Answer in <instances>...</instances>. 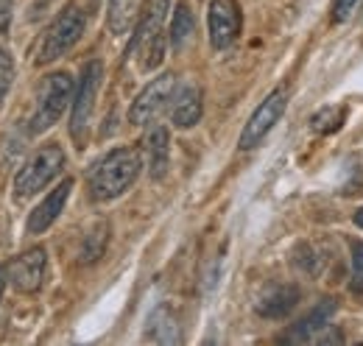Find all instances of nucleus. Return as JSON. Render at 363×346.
I'll return each mask as SVG.
<instances>
[{
  "mask_svg": "<svg viewBox=\"0 0 363 346\" xmlns=\"http://www.w3.org/2000/svg\"><path fill=\"white\" fill-rule=\"evenodd\" d=\"M6 282H9V265H0V296L6 291Z\"/></svg>",
  "mask_w": 363,
  "mask_h": 346,
  "instance_id": "nucleus-24",
  "label": "nucleus"
},
{
  "mask_svg": "<svg viewBox=\"0 0 363 346\" xmlns=\"http://www.w3.org/2000/svg\"><path fill=\"white\" fill-rule=\"evenodd\" d=\"M243 26L240 17V6L238 0H213L210 3V14H207V28H210V45L216 50H224L238 40Z\"/></svg>",
  "mask_w": 363,
  "mask_h": 346,
  "instance_id": "nucleus-9",
  "label": "nucleus"
},
{
  "mask_svg": "<svg viewBox=\"0 0 363 346\" xmlns=\"http://www.w3.org/2000/svg\"><path fill=\"white\" fill-rule=\"evenodd\" d=\"M140 165H143L140 154L129 145L109 151L101 162L92 165L90 176H87L92 201H112L121 193H126L140 176Z\"/></svg>",
  "mask_w": 363,
  "mask_h": 346,
  "instance_id": "nucleus-1",
  "label": "nucleus"
},
{
  "mask_svg": "<svg viewBox=\"0 0 363 346\" xmlns=\"http://www.w3.org/2000/svg\"><path fill=\"white\" fill-rule=\"evenodd\" d=\"M11 11H14V0H0V34H9Z\"/></svg>",
  "mask_w": 363,
  "mask_h": 346,
  "instance_id": "nucleus-23",
  "label": "nucleus"
},
{
  "mask_svg": "<svg viewBox=\"0 0 363 346\" xmlns=\"http://www.w3.org/2000/svg\"><path fill=\"white\" fill-rule=\"evenodd\" d=\"M70 95H73V79L67 73L45 76L40 82V89H37V109H34L31 123H28L31 134H43L45 129H50L62 118V112L67 109Z\"/></svg>",
  "mask_w": 363,
  "mask_h": 346,
  "instance_id": "nucleus-3",
  "label": "nucleus"
},
{
  "mask_svg": "<svg viewBox=\"0 0 363 346\" xmlns=\"http://www.w3.org/2000/svg\"><path fill=\"white\" fill-rule=\"evenodd\" d=\"M101 79H104L101 62H90V65L82 70V79H79V86H76L73 118H70V137H73L79 145H84V140H87V126H90L92 106H95V95H98Z\"/></svg>",
  "mask_w": 363,
  "mask_h": 346,
  "instance_id": "nucleus-7",
  "label": "nucleus"
},
{
  "mask_svg": "<svg viewBox=\"0 0 363 346\" xmlns=\"http://www.w3.org/2000/svg\"><path fill=\"white\" fill-rule=\"evenodd\" d=\"M174 92H177V76L174 73H165V76L148 82V86L137 95L132 109H129V123L132 126H151L165 112Z\"/></svg>",
  "mask_w": 363,
  "mask_h": 346,
  "instance_id": "nucleus-6",
  "label": "nucleus"
},
{
  "mask_svg": "<svg viewBox=\"0 0 363 346\" xmlns=\"http://www.w3.org/2000/svg\"><path fill=\"white\" fill-rule=\"evenodd\" d=\"M137 9L140 0H109V28L115 34H126L137 20Z\"/></svg>",
  "mask_w": 363,
  "mask_h": 346,
  "instance_id": "nucleus-17",
  "label": "nucleus"
},
{
  "mask_svg": "<svg viewBox=\"0 0 363 346\" xmlns=\"http://www.w3.org/2000/svg\"><path fill=\"white\" fill-rule=\"evenodd\" d=\"M70 190H73V179H65L53 193H48L45 201H43V204L31 213V218H28V232H31V235H43L48 226L62 216V210H65V204H67Z\"/></svg>",
  "mask_w": 363,
  "mask_h": 346,
  "instance_id": "nucleus-11",
  "label": "nucleus"
},
{
  "mask_svg": "<svg viewBox=\"0 0 363 346\" xmlns=\"http://www.w3.org/2000/svg\"><path fill=\"white\" fill-rule=\"evenodd\" d=\"M355 6H358V0H335V3H333V20H335V23H344V20L352 14Z\"/></svg>",
  "mask_w": 363,
  "mask_h": 346,
  "instance_id": "nucleus-22",
  "label": "nucleus"
},
{
  "mask_svg": "<svg viewBox=\"0 0 363 346\" xmlns=\"http://www.w3.org/2000/svg\"><path fill=\"white\" fill-rule=\"evenodd\" d=\"M355 223H358V226L363 229V207L358 210V213H355Z\"/></svg>",
  "mask_w": 363,
  "mask_h": 346,
  "instance_id": "nucleus-25",
  "label": "nucleus"
},
{
  "mask_svg": "<svg viewBox=\"0 0 363 346\" xmlns=\"http://www.w3.org/2000/svg\"><path fill=\"white\" fill-rule=\"evenodd\" d=\"M148 341L154 344H179V333H177V318L168 307H157L148 318Z\"/></svg>",
  "mask_w": 363,
  "mask_h": 346,
  "instance_id": "nucleus-16",
  "label": "nucleus"
},
{
  "mask_svg": "<svg viewBox=\"0 0 363 346\" xmlns=\"http://www.w3.org/2000/svg\"><path fill=\"white\" fill-rule=\"evenodd\" d=\"M168 145H171L168 129L151 123L143 137V148H145V162H148V171L154 179H162L168 171Z\"/></svg>",
  "mask_w": 363,
  "mask_h": 346,
  "instance_id": "nucleus-14",
  "label": "nucleus"
},
{
  "mask_svg": "<svg viewBox=\"0 0 363 346\" xmlns=\"http://www.w3.org/2000/svg\"><path fill=\"white\" fill-rule=\"evenodd\" d=\"M333 313H335V302H333V299H324V302L318 304V307H313L282 341H285V344H308V341H313L316 333H321V330L327 327V321H330Z\"/></svg>",
  "mask_w": 363,
  "mask_h": 346,
  "instance_id": "nucleus-15",
  "label": "nucleus"
},
{
  "mask_svg": "<svg viewBox=\"0 0 363 346\" xmlns=\"http://www.w3.org/2000/svg\"><path fill=\"white\" fill-rule=\"evenodd\" d=\"M344 106H327V109H321L316 118L311 121V126L318 131V134H330V131H335L341 123H344Z\"/></svg>",
  "mask_w": 363,
  "mask_h": 346,
  "instance_id": "nucleus-19",
  "label": "nucleus"
},
{
  "mask_svg": "<svg viewBox=\"0 0 363 346\" xmlns=\"http://www.w3.org/2000/svg\"><path fill=\"white\" fill-rule=\"evenodd\" d=\"M171 121L177 129H193L201 121V89L196 84H184L171 98Z\"/></svg>",
  "mask_w": 363,
  "mask_h": 346,
  "instance_id": "nucleus-13",
  "label": "nucleus"
},
{
  "mask_svg": "<svg viewBox=\"0 0 363 346\" xmlns=\"http://www.w3.org/2000/svg\"><path fill=\"white\" fill-rule=\"evenodd\" d=\"M65 168V151L50 143V145H43L26 165L23 171L17 173L14 179V193L17 199H28L34 193H40L43 187H48V182L56 176V173Z\"/></svg>",
  "mask_w": 363,
  "mask_h": 346,
  "instance_id": "nucleus-5",
  "label": "nucleus"
},
{
  "mask_svg": "<svg viewBox=\"0 0 363 346\" xmlns=\"http://www.w3.org/2000/svg\"><path fill=\"white\" fill-rule=\"evenodd\" d=\"M11 79H14V62H11V53L6 48H0V104L11 86Z\"/></svg>",
  "mask_w": 363,
  "mask_h": 346,
  "instance_id": "nucleus-20",
  "label": "nucleus"
},
{
  "mask_svg": "<svg viewBox=\"0 0 363 346\" xmlns=\"http://www.w3.org/2000/svg\"><path fill=\"white\" fill-rule=\"evenodd\" d=\"M84 26H87V20H84V14H82L76 6L65 9V11L53 20V26L43 34V43L37 48V65H48V62L65 56L73 45L82 40Z\"/></svg>",
  "mask_w": 363,
  "mask_h": 346,
  "instance_id": "nucleus-4",
  "label": "nucleus"
},
{
  "mask_svg": "<svg viewBox=\"0 0 363 346\" xmlns=\"http://www.w3.org/2000/svg\"><path fill=\"white\" fill-rule=\"evenodd\" d=\"M45 249H31L9 265V279L20 294H37L45 279Z\"/></svg>",
  "mask_w": 363,
  "mask_h": 346,
  "instance_id": "nucleus-10",
  "label": "nucleus"
},
{
  "mask_svg": "<svg viewBox=\"0 0 363 346\" xmlns=\"http://www.w3.org/2000/svg\"><path fill=\"white\" fill-rule=\"evenodd\" d=\"M168 6L171 0H154L137 28V37L132 43V50H137V65L143 73L160 67L162 56H165V34H162V26H165V14H168Z\"/></svg>",
  "mask_w": 363,
  "mask_h": 346,
  "instance_id": "nucleus-2",
  "label": "nucleus"
},
{
  "mask_svg": "<svg viewBox=\"0 0 363 346\" xmlns=\"http://www.w3.org/2000/svg\"><path fill=\"white\" fill-rule=\"evenodd\" d=\"M285 104H288V92L285 89H274L272 95L255 109V115L249 118V123L243 126V134L238 140V148L240 151H249V148H257L263 143V137L277 126V121L282 118L285 112Z\"/></svg>",
  "mask_w": 363,
  "mask_h": 346,
  "instance_id": "nucleus-8",
  "label": "nucleus"
},
{
  "mask_svg": "<svg viewBox=\"0 0 363 346\" xmlns=\"http://www.w3.org/2000/svg\"><path fill=\"white\" fill-rule=\"evenodd\" d=\"M299 302V288L296 285H285V282H277V285H269L260 299H257V313L263 318H282L288 316Z\"/></svg>",
  "mask_w": 363,
  "mask_h": 346,
  "instance_id": "nucleus-12",
  "label": "nucleus"
},
{
  "mask_svg": "<svg viewBox=\"0 0 363 346\" xmlns=\"http://www.w3.org/2000/svg\"><path fill=\"white\" fill-rule=\"evenodd\" d=\"M352 291L363 294V243L352 246Z\"/></svg>",
  "mask_w": 363,
  "mask_h": 346,
  "instance_id": "nucleus-21",
  "label": "nucleus"
},
{
  "mask_svg": "<svg viewBox=\"0 0 363 346\" xmlns=\"http://www.w3.org/2000/svg\"><path fill=\"white\" fill-rule=\"evenodd\" d=\"M193 37V14H190V6L187 3H179L174 17H171V48L179 50L182 45Z\"/></svg>",
  "mask_w": 363,
  "mask_h": 346,
  "instance_id": "nucleus-18",
  "label": "nucleus"
}]
</instances>
